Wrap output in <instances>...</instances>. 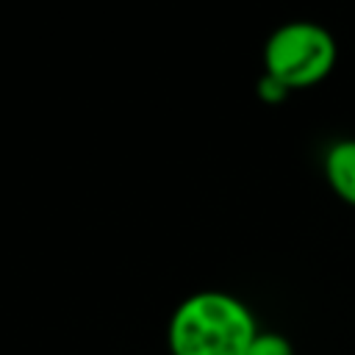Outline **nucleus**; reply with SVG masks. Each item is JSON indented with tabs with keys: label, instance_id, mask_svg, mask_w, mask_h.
<instances>
[{
	"label": "nucleus",
	"instance_id": "obj_1",
	"mask_svg": "<svg viewBox=\"0 0 355 355\" xmlns=\"http://www.w3.org/2000/svg\"><path fill=\"white\" fill-rule=\"evenodd\" d=\"M258 336L250 308L225 291H197L186 297L166 330L172 355H247Z\"/></svg>",
	"mask_w": 355,
	"mask_h": 355
},
{
	"label": "nucleus",
	"instance_id": "obj_2",
	"mask_svg": "<svg viewBox=\"0 0 355 355\" xmlns=\"http://www.w3.org/2000/svg\"><path fill=\"white\" fill-rule=\"evenodd\" d=\"M336 39L316 22H286L263 44V72L277 78L288 92L324 80L336 64Z\"/></svg>",
	"mask_w": 355,
	"mask_h": 355
},
{
	"label": "nucleus",
	"instance_id": "obj_3",
	"mask_svg": "<svg viewBox=\"0 0 355 355\" xmlns=\"http://www.w3.org/2000/svg\"><path fill=\"white\" fill-rule=\"evenodd\" d=\"M324 178L336 197L355 208V139H341L324 153Z\"/></svg>",
	"mask_w": 355,
	"mask_h": 355
},
{
	"label": "nucleus",
	"instance_id": "obj_4",
	"mask_svg": "<svg viewBox=\"0 0 355 355\" xmlns=\"http://www.w3.org/2000/svg\"><path fill=\"white\" fill-rule=\"evenodd\" d=\"M247 355H294V352L280 333H258L247 347Z\"/></svg>",
	"mask_w": 355,
	"mask_h": 355
},
{
	"label": "nucleus",
	"instance_id": "obj_5",
	"mask_svg": "<svg viewBox=\"0 0 355 355\" xmlns=\"http://www.w3.org/2000/svg\"><path fill=\"white\" fill-rule=\"evenodd\" d=\"M255 94H258V100H263L266 105H277V103H283L286 97H288V89L277 80V78H272V75H261V80H258V89H255Z\"/></svg>",
	"mask_w": 355,
	"mask_h": 355
}]
</instances>
